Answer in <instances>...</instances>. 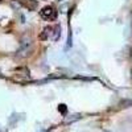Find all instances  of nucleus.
<instances>
[{
  "label": "nucleus",
  "mask_w": 132,
  "mask_h": 132,
  "mask_svg": "<svg viewBox=\"0 0 132 132\" xmlns=\"http://www.w3.org/2000/svg\"><path fill=\"white\" fill-rule=\"evenodd\" d=\"M41 16L44 19H53L56 16V11H53V8H50V7H46L41 11Z\"/></svg>",
  "instance_id": "1"
}]
</instances>
